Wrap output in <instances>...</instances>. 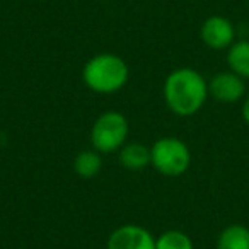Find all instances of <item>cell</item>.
I'll use <instances>...</instances> for the list:
<instances>
[{"mask_svg": "<svg viewBox=\"0 0 249 249\" xmlns=\"http://www.w3.org/2000/svg\"><path fill=\"white\" fill-rule=\"evenodd\" d=\"M164 101L178 116H193L205 106L208 99V82L198 70L190 67L176 69L166 77Z\"/></svg>", "mask_w": 249, "mask_h": 249, "instance_id": "1", "label": "cell"}, {"mask_svg": "<svg viewBox=\"0 0 249 249\" xmlns=\"http://www.w3.org/2000/svg\"><path fill=\"white\" fill-rule=\"evenodd\" d=\"M130 70L121 56L114 53H99L87 60L82 70L84 84L97 94H113L128 82Z\"/></svg>", "mask_w": 249, "mask_h": 249, "instance_id": "2", "label": "cell"}, {"mask_svg": "<svg viewBox=\"0 0 249 249\" xmlns=\"http://www.w3.org/2000/svg\"><path fill=\"white\" fill-rule=\"evenodd\" d=\"M190 147L176 137H162L150 147V166L159 174L178 178L190 169Z\"/></svg>", "mask_w": 249, "mask_h": 249, "instance_id": "3", "label": "cell"}, {"mask_svg": "<svg viewBox=\"0 0 249 249\" xmlns=\"http://www.w3.org/2000/svg\"><path fill=\"white\" fill-rule=\"evenodd\" d=\"M128 137V120L120 111H106L92 124L90 143L99 154H113L124 145Z\"/></svg>", "mask_w": 249, "mask_h": 249, "instance_id": "4", "label": "cell"}, {"mask_svg": "<svg viewBox=\"0 0 249 249\" xmlns=\"http://www.w3.org/2000/svg\"><path fill=\"white\" fill-rule=\"evenodd\" d=\"M106 249H156V239L145 227L126 224L111 232Z\"/></svg>", "mask_w": 249, "mask_h": 249, "instance_id": "5", "label": "cell"}, {"mask_svg": "<svg viewBox=\"0 0 249 249\" xmlns=\"http://www.w3.org/2000/svg\"><path fill=\"white\" fill-rule=\"evenodd\" d=\"M200 38L212 50H229L235 41V28L224 16H210L201 24Z\"/></svg>", "mask_w": 249, "mask_h": 249, "instance_id": "6", "label": "cell"}, {"mask_svg": "<svg viewBox=\"0 0 249 249\" xmlns=\"http://www.w3.org/2000/svg\"><path fill=\"white\" fill-rule=\"evenodd\" d=\"M208 94L215 101L224 104H234L246 97V82L234 72H220L208 82Z\"/></svg>", "mask_w": 249, "mask_h": 249, "instance_id": "7", "label": "cell"}, {"mask_svg": "<svg viewBox=\"0 0 249 249\" xmlns=\"http://www.w3.org/2000/svg\"><path fill=\"white\" fill-rule=\"evenodd\" d=\"M120 164L128 171H142L150 164V149L133 142L120 149Z\"/></svg>", "mask_w": 249, "mask_h": 249, "instance_id": "8", "label": "cell"}, {"mask_svg": "<svg viewBox=\"0 0 249 249\" xmlns=\"http://www.w3.org/2000/svg\"><path fill=\"white\" fill-rule=\"evenodd\" d=\"M229 70L237 73L244 80L249 79V39L234 41L227 50Z\"/></svg>", "mask_w": 249, "mask_h": 249, "instance_id": "9", "label": "cell"}, {"mask_svg": "<svg viewBox=\"0 0 249 249\" xmlns=\"http://www.w3.org/2000/svg\"><path fill=\"white\" fill-rule=\"evenodd\" d=\"M217 249H249V229L246 225H229L217 239Z\"/></svg>", "mask_w": 249, "mask_h": 249, "instance_id": "10", "label": "cell"}, {"mask_svg": "<svg viewBox=\"0 0 249 249\" xmlns=\"http://www.w3.org/2000/svg\"><path fill=\"white\" fill-rule=\"evenodd\" d=\"M103 167V159L97 150H82L77 154L73 159V171L77 176L84 178V179H90V178L97 176Z\"/></svg>", "mask_w": 249, "mask_h": 249, "instance_id": "11", "label": "cell"}, {"mask_svg": "<svg viewBox=\"0 0 249 249\" xmlns=\"http://www.w3.org/2000/svg\"><path fill=\"white\" fill-rule=\"evenodd\" d=\"M156 249H195L193 241L183 231H166L156 239Z\"/></svg>", "mask_w": 249, "mask_h": 249, "instance_id": "12", "label": "cell"}, {"mask_svg": "<svg viewBox=\"0 0 249 249\" xmlns=\"http://www.w3.org/2000/svg\"><path fill=\"white\" fill-rule=\"evenodd\" d=\"M242 118L249 124V94L244 97V103H242Z\"/></svg>", "mask_w": 249, "mask_h": 249, "instance_id": "13", "label": "cell"}]
</instances>
